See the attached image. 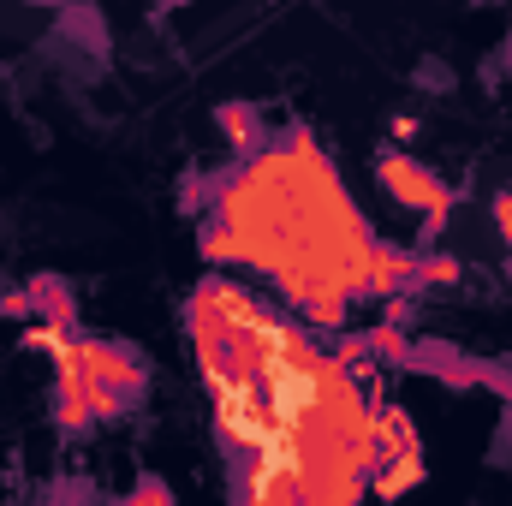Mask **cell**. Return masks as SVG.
<instances>
[{"label":"cell","mask_w":512,"mask_h":506,"mask_svg":"<svg viewBox=\"0 0 512 506\" xmlns=\"http://www.w3.org/2000/svg\"><path fill=\"white\" fill-rule=\"evenodd\" d=\"M30 304H36V322H54V328H78V292L54 274L30 280Z\"/></svg>","instance_id":"cell-6"},{"label":"cell","mask_w":512,"mask_h":506,"mask_svg":"<svg viewBox=\"0 0 512 506\" xmlns=\"http://www.w3.org/2000/svg\"><path fill=\"white\" fill-rule=\"evenodd\" d=\"M411 280H417V251H399V245H376L370 251V268H364V292L358 298H399V292H411Z\"/></svg>","instance_id":"cell-4"},{"label":"cell","mask_w":512,"mask_h":506,"mask_svg":"<svg viewBox=\"0 0 512 506\" xmlns=\"http://www.w3.org/2000/svg\"><path fill=\"white\" fill-rule=\"evenodd\" d=\"M221 131H227V143H233L245 161L262 149V120H256V108H245V102H227V108H221Z\"/></svg>","instance_id":"cell-8"},{"label":"cell","mask_w":512,"mask_h":506,"mask_svg":"<svg viewBox=\"0 0 512 506\" xmlns=\"http://www.w3.org/2000/svg\"><path fill=\"white\" fill-rule=\"evenodd\" d=\"M495 227H501V239H507V262H512V185L495 197Z\"/></svg>","instance_id":"cell-13"},{"label":"cell","mask_w":512,"mask_h":506,"mask_svg":"<svg viewBox=\"0 0 512 506\" xmlns=\"http://www.w3.org/2000/svg\"><path fill=\"white\" fill-rule=\"evenodd\" d=\"M197 298L221 316V328H227V334H251L256 322H268V316H274L251 286H239V280H227V274H209V280L197 286Z\"/></svg>","instance_id":"cell-3"},{"label":"cell","mask_w":512,"mask_h":506,"mask_svg":"<svg viewBox=\"0 0 512 506\" xmlns=\"http://www.w3.org/2000/svg\"><path fill=\"white\" fill-rule=\"evenodd\" d=\"M459 280H465V262H459V256L429 251V256H417V280H411V292H441V286H459Z\"/></svg>","instance_id":"cell-10"},{"label":"cell","mask_w":512,"mask_h":506,"mask_svg":"<svg viewBox=\"0 0 512 506\" xmlns=\"http://www.w3.org/2000/svg\"><path fill=\"white\" fill-rule=\"evenodd\" d=\"M364 346H370V358H382V364H417V346H411V334H405L399 322L370 328V334H364Z\"/></svg>","instance_id":"cell-9"},{"label":"cell","mask_w":512,"mask_h":506,"mask_svg":"<svg viewBox=\"0 0 512 506\" xmlns=\"http://www.w3.org/2000/svg\"><path fill=\"white\" fill-rule=\"evenodd\" d=\"M78 346H84V376L96 393H108V399H120V405H137L143 393H149V370L131 358L126 346H108V340H96V334H78Z\"/></svg>","instance_id":"cell-2"},{"label":"cell","mask_w":512,"mask_h":506,"mask_svg":"<svg viewBox=\"0 0 512 506\" xmlns=\"http://www.w3.org/2000/svg\"><path fill=\"white\" fill-rule=\"evenodd\" d=\"M0 316H18V322H36V304H30V286H24V292H6V298H0Z\"/></svg>","instance_id":"cell-12"},{"label":"cell","mask_w":512,"mask_h":506,"mask_svg":"<svg viewBox=\"0 0 512 506\" xmlns=\"http://www.w3.org/2000/svg\"><path fill=\"white\" fill-rule=\"evenodd\" d=\"M376 179H382V191L399 209H417V215H423V233H417L411 251L429 256L435 239H441V227H447V215H453V203H459V191H447L441 173H429L423 161H411V155H399V149H387L382 161H376Z\"/></svg>","instance_id":"cell-1"},{"label":"cell","mask_w":512,"mask_h":506,"mask_svg":"<svg viewBox=\"0 0 512 506\" xmlns=\"http://www.w3.org/2000/svg\"><path fill=\"white\" fill-rule=\"evenodd\" d=\"M423 453H399V459H387L382 471L370 477V495H382V501H399V495H411V489H423Z\"/></svg>","instance_id":"cell-7"},{"label":"cell","mask_w":512,"mask_h":506,"mask_svg":"<svg viewBox=\"0 0 512 506\" xmlns=\"http://www.w3.org/2000/svg\"><path fill=\"white\" fill-rule=\"evenodd\" d=\"M370 429H376V453H382V465H387V459H399V453H423L411 411H405V405H393V399H376Z\"/></svg>","instance_id":"cell-5"},{"label":"cell","mask_w":512,"mask_h":506,"mask_svg":"<svg viewBox=\"0 0 512 506\" xmlns=\"http://www.w3.org/2000/svg\"><path fill=\"white\" fill-rule=\"evenodd\" d=\"M126 506H173V489L161 483V477H143L137 489H131V501Z\"/></svg>","instance_id":"cell-11"}]
</instances>
